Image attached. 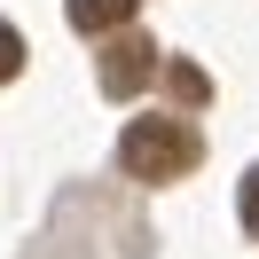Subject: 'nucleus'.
<instances>
[{"instance_id": "f257e3e1", "label": "nucleus", "mask_w": 259, "mask_h": 259, "mask_svg": "<svg viewBox=\"0 0 259 259\" xmlns=\"http://www.w3.org/2000/svg\"><path fill=\"white\" fill-rule=\"evenodd\" d=\"M118 165L134 181H181V173L204 165V134L189 118H134L126 142H118Z\"/></svg>"}, {"instance_id": "7ed1b4c3", "label": "nucleus", "mask_w": 259, "mask_h": 259, "mask_svg": "<svg viewBox=\"0 0 259 259\" xmlns=\"http://www.w3.org/2000/svg\"><path fill=\"white\" fill-rule=\"evenodd\" d=\"M134 8H142V0H71V24H79V32H118Z\"/></svg>"}, {"instance_id": "20e7f679", "label": "nucleus", "mask_w": 259, "mask_h": 259, "mask_svg": "<svg viewBox=\"0 0 259 259\" xmlns=\"http://www.w3.org/2000/svg\"><path fill=\"white\" fill-rule=\"evenodd\" d=\"M165 87H173L181 110H204V102H212V79H204L196 63H165Z\"/></svg>"}, {"instance_id": "f03ea898", "label": "nucleus", "mask_w": 259, "mask_h": 259, "mask_svg": "<svg viewBox=\"0 0 259 259\" xmlns=\"http://www.w3.org/2000/svg\"><path fill=\"white\" fill-rule=\"evenodd\" d=\"M149 79H157V48H149L142 32H118L110 48H102V95H142Z\"/></svg>"}, {"instance_id": "423d86ee", "label": "nucleus", "mask_w": 259, "mask_h": 259, "mask_svg": "<svg viewBox=\"0 0 259 259\" xmlns=\"http://www.w3.org/2000/svg\"><path fill=\"white\" fill-rule=\"evenodd\" d=\"M243 228H251V236H259V173L243 181Z\"/></svg>"}, {"instance_id": "39448f33", "label": "nucleus", "mask_w": 259, "mask_h": 259, "mask_svg": "<svg viewBox=\"0 0 259 259\" xmlns=\"http://www.w3.org/2000/svg\"><path fill=\"white\" fill-rule=\"evenodd\" d=\"M16 71H24V32H16V24H0V87L16 79Z\"/></svg>"}]
</instances>
